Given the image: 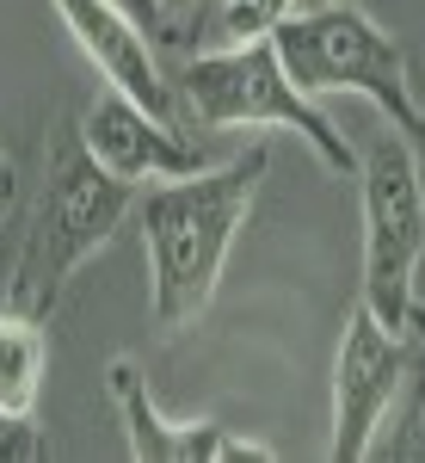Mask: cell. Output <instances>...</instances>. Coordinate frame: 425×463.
<instances>
[{
  "label": "cell",
  "mask_w": 425,
  "mask_h": 463,
  "mask_svg": "<svg viewBox=\"0 0 425 463\" xmlns=\"http://www.w3.org/2000/svg\"><path fill=\"white\" fill-rule=\"evenodd\" d=\"M272 167L265 148H247L222 167L167 179L142 198V253H148V309L161 334H179L210 309L216 279L228 266V248L247 222L259 179Z\"/></svg>",
  "instance_id": "obj_1"
},
{
  "label": "cell",
  "mask_w": 425,
  "mask_h": 463,
  "mask_svg": "<svg viewBox=\"0 0 425 463\" xmlns=\"http://www.w3.org/2000/svg\"><path fill=\"white\" fill-rule=\"evenodd\" d=\"M130 204H136V185L106 174L87 155L80 130L62 124L50 137V155H43V192H37L32 216H25V241H19L13 279H6V309L50 321L69 279L117 235Z\"/></svg>",
  "instance_id": "obj_2"
},
{
  "label": "cell",
  "mask_w": 425,
  "mask_h": 463,
  "mask_svg": "<svg viewBox=\"0 0 425 463\" xmlns=\"http://www.w3.org/2000/svg\"><path fill=\"white\" fill-rule=\"evenodd\" d=\"M278 62L296 80V93H357L389 118V130H401L413 148H425V106L407 87V56L357 0H327L309 13L278 19Z\"/></svg>",
  "instance_id": "obj_3"
},
{
  "label": "cell",
  "mask_w": 425,
  "mask_h": 463,
  "mask_svg": "<svg viewBox=\"0 0 425 463\" xmlns=\"http://www.w3.org/2000/svg\"><path fill=\"white\" fill-rule=\"evenodd\" d=\"M167 74H173L179 118H191L204 130H259V124L296 130L333 174H357V148L346 143V130H333L327 111L309 106V93H296L272 37H247V43H228V50L185 56Z\"/></svg>",
  "instance_id": "obj_4"
},
{
  "label": "cell",
  "mask_w": 425,
  "mask_h": 463,
  "mask_svg": "<svg viewBox=\"0 0 425 463\" xmlns=\"http://www.w3.org/2000/svg\"><path fill=\"white\" fill-rule=\"evenodd\" d=\"M357 179H364V303L383 327L407 334V303L420 285L413 272L425 248L420 148L389 130L357 155Z\"/></svg>",
  "instance_id": "obj_5"
},
{
  "label": "cell",
  "mask_w": 425,
  "mask_h": 463,
  "mask_svg": "<svg viewBox=\"0 0 425 463\" xmlns=\"http://www.w3.org/2000/svg\"><path fill=\"white\" fill-rule=\"evenodd\" d=\"M401 377H407V334L383 327L370 316V303L357 297L346 334H339V358H333V439H327L333 463L370 458L394 395H401Z\"/></svg>",
  "instance_id": "obj_6"
},
{
  "label": "cell",
  "mask_w": 425,
  "mask_h": 463,
  "mask_svg": "<svg viewBox=\"0 0 425 463\" xmlns=\"http://www.w3.org/2000/svg\"><path fill=\"white\" fill-rule=\"evenodd\" d=\"M80 143L87 155L117 179H185V174H204L216 167L210 148L198 143V137H185L179 124L167 118H154V111H142L130 93H117V87H99L93 93V106L80 118Z\"/></svg>",
  "instance_id": "obj_7"
},
{
  "label": "cell",
  "mask_w": 425,
  "mask_h": 463,
  "mask_svg": "<svg viewBox=\"0 0 425 463\" xmlns=\"http://www.w3.org/2000/svg\"><path fill=\"white\" fill-rule=\"evenodd\" d=\"M111 402H117V420H124V439H130L136 463H272L278 458L272 445L222 427V420L161 414V402L148 395V377L130 358H111Z\"/></svg>",
  "instance_id": "obj_8"
},
{
  "label": "cell",
  "mask_w": 425,
  "mask_h": 463,
  "mask_svg": "<svg viewBox=\"0 0 425 463\" xmlns=\"http://www.w3.org/2000/svg\"><path fill=\"white\" fill-rule=\"evenodd\" d=\"M62 25L74 32V43L87 50V62L99 69L106 87L130 93L142 111L179 124V99H173V74L161 69V50L154 37L142 32L136 19L117 6V0H56Z\"/></svg>",
  "instance_id": "obj_9"
},
{
  "label": "cell",
  "mask_w": 425,
  "mask_h": 463,
  "mask_svg": "<svg viewBox=\"0 0 425 463\" xmlns=\"http://www.w3.org/2000/svg\"><path fill=\"white\" fill-rule=\"evenodd\" d=\"M43 358H50L43 321L6 309V316H0V402H6V408H25V414H32L37 390H43Z\"/></svg>",
  "instance_id": "obj_10"
},
{
  "label": "cell",
  "mask_w": 425,
  "mask_h": 463,
  "mask_svg": "<svg viewBox=\"0 0 425 463\" xmlns=\"http://www.w3.org/2000/svg\"><path fill=\"white\" fill-rule=\"evenodd\" d=\"M394 427L389 439L370 445V458H401V463H425V346H407V377L394 395Z\"/></svg>",
  "instance_id": "obj_11"
},
{
  "label": "cell",
  "mask_w": 425,
  "mask_h": 463,
  "mask_svg": "<svg viewBox=\"0 0 425 463\" xmlns=\"http://www.w3.org/2000/svg\"><path fill=\"white\" fill-rule=\"evenodd\" d=\"M296 0H216V32L228 43H247V37H272L278 19H290Z\"/></svg>",
  "instance_id": "obj_12"
},
{
  "label": "cell",
  "mask_w": 425,
  "mask_h": 463,
  "mask_svg": "<svg viewBox=\"0 0 425 463\" xmlns=\"http://www.w3.org/2000/svg\"><path fill=\"white\" fill-rule=\"evenodd\" d=\"M50 458V432L37 427L25 408L0 402V463H43Z\"/></svg>",
  "instance_id": "obj_13"
},
{
  "label": "cell",
  "mask_w": 425,
  "mask_h": 463,
  "mask_svg": "<svg viewBox=\"0 0 425 463\" xmlns=\"http://www.w3.org/2000/svg\"><path fill=\"white\" fill-rule=\"evenodd\" d=\"M161 6H167V43H185V37L198 32V19H204L210 0H161Z\"/></svg>",
  "instance_id": "obj_14"
},
{
  "label": "cell",
  "mask_w": 425,
  "mask_h": 463,
  "mask_svg": "<svg viewBox=\"0 0 425 463\" xmlns=\"http://www.w3.org/2000/svg\"><path fill=\"white\" fill-rule=\"evenodd\" d=\"M117 6H124L148 37H167V6H161V0H117Z\"/></svg>",
  "instance_id": "obj_15"
},
{
  "label": "cell",
  "mask_w": 425,
  "mask_h": 463,
  "mask_svg": "<svg viewBox=\"0 0 425 463\" xmlns=\"http://www.w3.org/2000/svg\"><path fill=\"white\" fill-rule=\"evenodd\" d=\"M407 334H413V340H420V346H425V303H420V297L407 303Z\"/></svg>",
  "instance_id": "obj_16"
},
{
  "label": "cell",
  "mask_w": 425,
  "mask_h": 463,
  "mask_svg": "<svg viewBox=\"0 0 425 463\" xmlns=\"http://www.w3.org/2000/svg\"><path fill=\"white\" fill-rule=\"evenodd\" d=\"M0 192L13 198V161H6V155H0Z\"/></svg>",
  "instance_id": "obj_17"
},
{
  "label": "cell",
  "mask_w": 425,
  "mask_h": 463,
  "mask_svg": "<svg viewBox=\"0 0 425 463\" xmlns=\"http://www.w3.org/2000/svg\"><path fill=\"white\" fill-rule=\"evenodd\" d=\"M6 204H13V198H6V192H0V222H6Z\"/></svg>",
  "instance_id": "obj_18"
}]
</instances>
